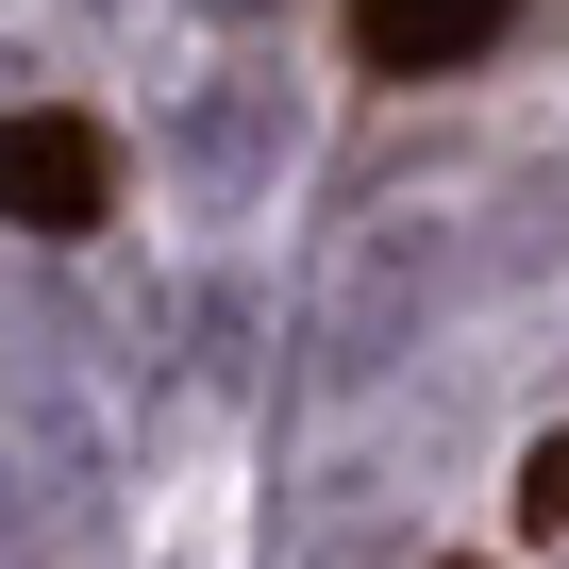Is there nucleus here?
Returning <instances> with one entry per match:
<instances>
[{
  "mask_svg": "<svg viewBox=\"0 0 569 569\" xmlns=\"http://www.w3.org/2000/svg\"><path fill=\"white\" fill-rule=\"evenodd\" d=\"M0 218H18V234H101L118 218L101 118H68V101H18V118H0Z\"/></svg>",
  "mask_w": 569,
  "mask_h": 569,
  "instance_id": "nucleus-1",
  "label": "nucleus"
},
{
  "mask_svg": "<svg viewBox=\"0 0 569 569\" xmlns=\"http://www.w3.org/2000/svg\"><path fill=\"white\" fill-rule=\"evenodd\" d=\"M536 18V0H336V34L369 84H436V68H486L502 34Z\"/></svg>",
  "mask_w": 569,
  "mask_h": 569,
  "instance_id": "nucleus-2",
  "label": "nucleus"
},
{
  "mask_svg": "<svg viewBox=\"0 0 569 569\" xmlns=\"http://www.w3.org/2000/svg\"><path fill=\"white\" fill-rule=\"evenodd\" d=\"M519 536H569V436L519 452Z\"/></svg>",
  "mask_w": 569,
  "mask_h": 569,
  "instance_id": "nucleus-3",
  "label": "nucleus"
}]
</instances>
